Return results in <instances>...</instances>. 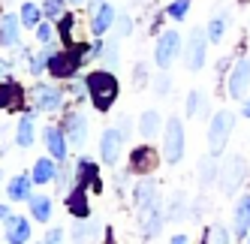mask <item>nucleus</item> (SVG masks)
<instances>
[{"label": "nucleus", "mask_w": 250, "mask_h": 244, "mask_svg": "<svg viewBox=\"0 0 250 244\" xmlns=\"http://www.w3.org/2000/svg\"><path fill=\"white\" fill-rule=\"evenodd\" d=\"M84 84H87V97H91V102H94L97 112H109L112 102L121 94L118 76L112 73V69H94V73H87L84 76Z\"/></svg>", "instance_id": "f257e3e1"}, {"label": "nucleus", "mask_w": 250, "mask_h": 244, "mask_svg": "<svg viewBox=\"0 0 250 244\" xmlns=\"http://www.w3.org/2000/svg\"><path fill=\"white\" fill-rule=\"evenodd\" d=\"M232 130H235V115H232V112L223 109V112H217V115L211 118V124H208V151H211L214 157L226 148Z\"/></svg>", "instance_id": "f03ea898"}, {"label": "nucleus", "mask_w": 250, "mask_h": 244, "mask_svg": "<svg viewBox=\"0 0 250 244\" xmlns=\"http://www.w3.org/2000/svg\"><path fill=\"white\" fill-rule=\"evenodd\" d=\"M163 157L166 163H181L184 157V124L181 118H169L166 127H163Z\"/></svg>", "instance_id": "7ed1b4c3"}, {"label": "nucleus", "mask_w": 250, "mask_h": 244, "mask_svg": "<svg viewBox=\"0 0 250 244\" xmlns=\"http://www.w3.org/2000/svg\"><path fill=\"white\" fill-rule=\"evenodd\" d=\"M205 55H208V33L205 30H190V37L184 42V66L190 73H199L205 66Z\"/></svg>", "instance_id": "20e7f679"}, {"label": "nucleus", "mask_w": 250, "mask_h": 244, "mask_svg": "<svg viewBox=\"0 0 250 244\" xmlns=\"http://www.w3.org/2000/svg\"><path fill=\"white\" fill-rule=\"evenodd\" d=\"M178 48H181V37H178V30H163L160 33V40L154 45V63L160 69H169L175 55H178Z\"/></svg>", "instance_id": "39448f33"}, {"label": "nucleus", "mask_w": 250, "mask_h": 244, "mask_svg": "<svg viewBox=\"0 0 250 244\" xmlns=\"http://www.w3.org/2000/svg\"><path fill=\"white\" fill-rule=\"evenodd\" d=\"M244 172H247V166H244V157L241 154H235V157H229V160H226V166L220 172V190H223L226 196H235V190L244 181Z\"/></svg>", "instance_id": "423d86ee"}, {"label": "nucleus", "mask_w": 250, "mask_h": 244, "mask_svg": "<svg viewBox=\"0 0 250 244\" xmlns=\"http://www.w3.org/2000/svg\"><path fill=\"white\" fill-rule=\"evenodd\" d=\"M139 220H142V235H145V238H157L160 232H163V226H166L169 214L163 211V202L157 199L154 205L142 208V211H139Z\"/></svg>", "instance_id": "0eeeda50"}, {"label": "nucleus", "mask_w": 250, "mask_h": 244, "mask_svg": "<svg viewBox=\"0 0 250 244\" xmlns=\"http://www.w3.org/2000/svg\"><path fill=\"white\" fill-rule=\"evenodd\" d=\"M250 88V58H241L235 66L229 69V79H226V91L232 100H241Z\"/></svg>", "instance_id": "6e6552de"}, {"label": "nucleus", "mask_w": 250, "mask_h": 244, "mask_svg": "<svg viewBox=\"0 0 250 244\" xmlns=\"http://www.w3.org/2000/svg\"><path fill=\"white\" fill-rule=\"evenodd\" d=\"M63 133H66L73 148H84V142H87V115L66 112L63 115Z\"/></svg>", "instance_id": "1a4fd4ad"}, {"label": "nucleus", "mask_w": 250, "mask_h": 244, "mask_svg": "<svg viewBox=\"0 0 250 244\" xmlns=\"http://www.w3.org/2000/svg\"><path fill=\"white\" fill-rule=\"evenodd\" d=\"M232 235L247 238L250 235V193L238 196L235 208H232Z\"/></svg>", "instance_id": "9d476101"}, {"label": "nucleus", "mask_w": 250, "mask_h": 244, "mask_svg": "<svg viewBox=\"0 0 250 244\" xmlns=\"http://www.w3.org/2000/svg\"><path fill=\"white\" fill-rule=\"evenodd\" d=\"M73 184H79V187H87V190H94V193H100L103 190V181H100V166L94 163V160H79V166H76V181Z\"/></svg>", "instance_id": "9b49d317"}, {"label": "nucleus", "mask_w": 250, "mask_h": 244, "mask_svg": "<svg viewBox=\"0 0 250 244\" xmlns=\"http://www.w3.org/2000/svg\"><path fill=\"white\" fill-rule=\"evenodd\" d=\"M100 232H103V223H100V217H82V220L73 226V232H69V238H73L76 244H97Z\"/></svg>", "instance_id": "f8f14e48"}, {"label": "nucleus", "mask_w": 250, "mask_h": 244, "mask_svg": "<svg viewBox=\"0 0 250 244\" xmlns=\"http://www.w3.org/2000/svg\"><path fill=\"white\" fill-rule=\"evenodd\" d=\"M121 142H124V133L109 127L103 133L100 139V157H103V163H118V154H121Z\"/></svg>", "instance_id": "ddd939ff"}, {"label": "nucleus", "mask_w": 250, "mask_h": 244, "mask_svg": "<svg viewBox=\"0 0 250 244\" xmlns=\"http://www.w3.org/2000/svg\"><path fill=\"white\" fill-rule=\"evenodd\" d=\"M157 166V151L148 148V145H142L130 154V172L133 175H148V172Z\"/></svg>", "instance_id": "4468645a"}, {"label": "nucleus", "mask_w": 250, "mask_h": 244, "mask_svg": "<svg viewBox=\"0 0 250 244\" xmlns=\"http://www.w3.org/2000/svg\"><path fill=\"white\" fill-rule=\"evenodd\" d=\"M66 211L73 214V217H91V205H87V187H73L66 193Z\"/></svg>", "instance_id": "2eb2a0df"}, {"label": "nucleus", "mask_w": 250, "mask_h": 244, "mask_svg": "<svg viewBox=\"0 0 250 244\" xmlns=\"http://www.w3.org/2000/svg\"><path fill=\"white\" fill-rule=\"evenodd\" d=\"M33 100H37V109L55 112V109H61L63 91H61V88H55V84H40V88L33 91Z\"/></svg>", "instance_id": "dca6fc26"}, {"label": "nucleus", "mask_w": 250, "mask_h": 244, "mask_svg": "<svg viewBox=\"0 0 250 244\" xmlns=\"http://www.w3.org/2000/svg\"><path fill=\"white\" fill-rule=\"evenodd\" d=\"M6 241L9 244H27L30 241V220L21 214H12L6 220Z\"/></svg>", "instance_id": "f3484780"}, {"label": "nucleus", "mask_w": 250, "mask_h": 244, "mask_svg": "<svg viewBox=\"0 0 250 244\" xmlns=\"http://www.w3.org/2000/svg\"><path fill=\"white\" fill-rule=\"evenodd\" d=\"M21 102H24L21 84H15V81H0V109L15 112V109H21Z\"/></svg>", "instance_id": "a211bd4d"}, {"label": "nucleus", "mask_w": 250, "mask_h": 244, "mask_svg": "<svg viewBox=\"0 0 250 244\" xmlns=\"http://www.w3.org/2000/svg\"><path fill=\"white\" fill-rule=\"evenodd\" d=\"M42 139H45V148L55 160H66V133L61 127H45Z\"/></svg>", "instance_id": "6ab92c4d"}, {"label": "nucleus", "mask_w": 250, "mask_h": 244, "mask_svg": "<svg viewBox=\"0 0 250 244\" xmlns=\"http://www.w3.org/2000/svg\"><path fill=\"white\" fill-rule=\"evenodd\" d=\"M157 199H160V193H157V184L151 178L136 181V187H133V202H136L139 211H142V208H148V205H154Z\"/></svg>", "instance_id": "aec40b11"}, {"label": "nucleus", "mask_w": 250, "mask_h": 244, "mask_svg": "<svg viewBox=\"0 0 250 244\" xmlns=\"http://www.w3.org/2000/svg\"><path fill=\"white\" fill-rule=\"evenodd\" d=\"M58 166L61 163H55V157H40V160L37 163H33V172H30V175H33V184H51V181H55L58 178Z\"/></svg>", "instance_id": "412c9836"}, {"label": "nucleus", "mask_w": 250, "mask_h": 244, "mask_svg": "<svg viewBox=\"0 0 250 244\" xmlns=\"http://www.w3.org/2000/svg\"><path fill=\"white\" fill-rule=\"evenodd\" d=\"M115 19H118L115 6H112V3H103V6L91 15V33H94V37H103V33L115 24Z\"/></svg>", "instance_id": "4be33fe9"}, {"label": "nucleus", "mask_w": 250, "mask_h": 244, "mask_svg": "<svg viewBox=\"0 0 250 244\" xmlns=\"http://www.w3.org/2000/svg\"><path fill=\"white\" fill-rule=\"evenodd\" d=\"M30 184H33V175H15V178H9V184H6V196L12 199V202H30Z\"/></svg>", "instance_id": "5701e85b"}, {"label": "nucleus", "mask_w": 250, "mask_h": 244, "mask_svg": "<svg viewBox=\"0 0 250 244\" xmlns=\"http://www.w3.org/2000/svg\"><path fill=\"white\" fill-rule=\"evenodd\" d=\"M21 33V15H0V45H15Z\"/></svg>", "instance_id": "b1692460"}, {"label": "nucleus", "mask_w": 250, "mask_h": 244, "mask_svg": "<svg viewBox=\"0 0 250 244\" xmlns=\"http://www.w3.org/2000/svg\"><path fill=\"white\" fill-rule=\"evenodd\" d=\"M37 139H33V112H27V115H21V121H19V130H15V145L19 148H30Z\"/></svg>", "instance_id": "393cba45"}, {"label": "nucleus", "mask_w": 250, "mask_h": 244, "mask_svg": "<svg viewBox=\"0 0 250 244\" xmlns=\"http://www.w3.org/2000/svg\"><path fill=\"white\" fill-rule=\"evenodd\" d=\"M160 127H163V121H160V112H145L139 118V133L145 136V139H151V136H157L160 133Z\"/></svg>", "instance_id": "a878e982"}, {"label": "nucleus", "mask_w": 250, "mask_h": 244, "mask_svg": "<svg viewBox=\"0 0 250 244\" xmlns=\"http://www.w3.org/2000/svg\"><path fill=\"white\" fill-rule=\"evenodd\" d=\"M217 175H220V169H217V160H214V154L202 157V160H199V181H202V187H211Z\"/></svg>", "instance_id": "bb28decb"}, {"label": "nucleus", "mask_w": 250, "mask_h": 244, "mask_svg": "<svg viewBox=\"0 0 250 244\" xmlns=\"http://www.w3.org/2000/svg\"><path fill=\"white\" fill-rule=\"evenodd\" d=\"M30 214H33V220H40V223L51 220V199L48 196H30Z\"/></svg>", "instance_id": "cd10ccee"}, {"label": "nucleus", "mask_w": 250, "mask_h": 244, "mask_svg": "<svg viewBox=\"0 0 250 244\" xmlns=\"http://www.w3.org/2000/svg\"><path fill=\"white\" fill-rule=\"evenodd\" d=\"M226 12H217V15H214V19L208 21V27H205V33H208V42H214V45H217L220 40H223V33H226Z\"/></svg>", "instance_id": "c85d7f7f"}, {"label": "nucleus", "mask_w": 250, "mask_h": 244, "mask_svg": "<svg viewBox=\"0 0 250 244\" xmlns=\"http://www.w3.org/2000/svg\"><path fill=\"white\" fill-rule=\"evenodd\" d=\"M187 193H175L172 196V205H169V220H184L187 217Z\"/></svg>", "instance_id": "c756f323"}, {"label": "nucleus", "mask_w": 250, "mask_h": 244, "mask_svg": "<svg viewBox=\"0 0 250 244\" xmlns=\"http://www.w3.org/2000/svg\"><path fill=\"white\" fill-rule=\"evenodd\" d=\"M42 15H45V12H42L37 3H21V24H24V27H37Z\"/></svg>", "instance_id": "7c9ffc66"}, {"label": "nucleus", "mask_w": 250, "mask_h": 244, "mask_svg": "<svg viewBox=\"0 0 250 244\" xmlns=\"http://www.w3.org/2000/svg\"><path fill=\"white\" fill-rule=\"evenodd\" d=\"M118 61H121V48H118V40L105 42V48H103V66H105V69H115V66H118Z\"/></svg>", "instance_id": "2f4dec72"}, {"label": "nucleus", "mask_w": 250, "mask_h": 244, "mask_svg": "<svg viewBox=\"0 0 250 244\" xmlns=\"http://www.w3.org/2000/svg\"><path fill=\"white\" fill-rule=\"evenodd\" d=\"M58 33H61V42L66 48H73V15H61V21H58Z\"/></svg>", "instance_id": "473e14b6"}, {"label": "nucleus", "mask_w": 250, "mask_h": 244, "mask_svg": "<svg viewBox=\"0 0 250 244\" xmlns=\"http://www.w3.org/2000/svg\"><path fill=\"white\" fill-rule=\"evenodd\" d=\"M69 181H76V172L69 169V163H61L58 166V178H55V184H58L61 193H69Z\"/></svg>", "instance_id": "72a5a7b5"}, {"label": "nucleus", "mask_w": 250, "mask_h": 244, "mask_svg": "<svg viewBox=\"0 0 250 244\" xmlns=\"http://www.w3.org/2000/svg\"><path fill=\"white\" fill-rule=\"evenodd\" d=\"M169 19H175V21H181L184 19V15L190 12V0H172V3H169Z\"/></svg>", "instance_id": "f704fd0d"}, {"label": "nucleus", "mask_w": 250, "mask_h": 244, "mask_svg": "<svg viewBox=\"0 0 250 244\" xmlns=\"http://www.w3.org/2000/svg\"><path fill=\"white\" fill-rule=\"evenodd\" d=\"M169 91H172V79L166 76V69H160V76L154 79V94L157 97H166Z\"/></svg>", "instance_id": "c9c22d12"}, {"label": "nucleus", "mask_w": 250, "mask_h": 244, "mask_svg": "<svg viewBox=\"0 0 250 244\" xmlns=\"http://www.w3.org/2000/svg\"><path fill=\"white\" fill-rule=\"evenodd\" d=\"M48 58H51L48 51H40L37 58H30V73H33V76H40L42 69H48Z\"/></svg>", "instance_id": "e433bc0d"}, {"label": "nucleus", "mask_w": 250, "mask_h": 244, "mask_svg": "<svg viewBox=\"0 0 250 244\" xmlns=\"http://www.w3.org/2000/svg\"><path fill=\"white\" fill-rule=\"evenodd\" d=\"M63 6H66V0H45V6H42L45 19H58V15L63 12Z\"/></svg>", "instance_id": "4c0bfd02"}, {"label": "nucleus", "mask_w": 250, "mask_h": 244, "mask_svg": "<svg viewBox=\"0 0 250 244\" xmlns=\"http://www.w3.org/2000/svg\"><path fill=\"white\" fill-rule=\"evenodd\" d=\"M37 40H40L42 45H51V40H55V27H51L48 21H45V24L40 21V24H37Z\"/></svg>", "instance_id": "58836bf2"}, {"label": "nucleus", "mask_w": 250, "mask_h": 244, "mask_svg": "<svg viewBox=\"0 0 250 244\" xmlns=\"http://www.w3.org/2000/svg\"><path fill=\"white\" fill-rule=\"evenodd\" d=\"M208 235H211L208 244H229V229H226V226H214Z\"/></svg>", "instance_id": "ea45409f"}, {"label": "nucleus", "mask_w": 250, "mask_h": 244, "mask_svg": "<svg viewBox=\"0 0 250 244\" xmlns=\"http://www.w3.org/2000/svg\"><path fill=\"white\" fill-rule=\"evenodd\" d=\"M199 100H202V94H199V91H190V97H187V102H184V109H187V115H190V118L199 112Z\"/></svg>", "instance_id": "a19ab883"}, {"label": "nucleus", "mask_w": 250, "mask_h": 244, "mask_svg": "<svg viewBox=\"0 0 250 244\" xmlns=\"http://www.w3.org/2000/svg\"><path fill=\"white\" fill-rule=\"evenodd\" d=\"M61 241H63V229H51L40 244H61Z\"/></svg>", "instance_id": "79ce46f5"}, {"label": "nucleus", "mask_w": 250, "mask_h": 244, "mask_svg": "<svg viewBox=\"0 0 250 244\" xmlns=\"http://www.w3.org/2000/svg\"><path fill=\"white\" fill-rule=\"evenodd\" d=\"M130 30H133L130 19H127V15H121V19H118V33H121V37H130Z\"/></svg>", "instance_id": "37998d69"}, {"label": "nucleus", "mask_w": 250, "mask_h": 244, "mask_svg": "<svg viewBox=\"0 0 250 244\" xmlns=\"http://www.w3.org/2000/svg\"><path fill=\"white\" fill-rule=\"evenodd\" d=\"M145 76H148V73H145V63H136V73H133L136 84H139V81H145Z\"/></svg>", "instance_id": "c03bdc74"}, {"label": "nucleus", "mask_w": 250, "mask_h": 244, "mask_svg": "<svg viewBox=\"0 0 250 244\" xmlns=\"http://www.w3.org/2000/svg\"><path fill=\"white\" fill-rule=\"evenodd\" d=\"M103 3H105V0H91V6H87V12H91V15H94V12H97V9H100Z\"/></svg>", "instance_id": "a18cd8bd"}, {"label": "nucleus", "mask_w": 250, "mask_h": 244, "mask_svg": "<svg viewBox=\"0 0 250 244\" xmlns=\"http://www.w3.org/2000/svg\"><path fill=\"white\" fill-rule=\"evenodd\" d=\"M9 217H12V214H9V208H6V205H0V220H3V223H6Z\"/></svg>", "instance_id": "49530a36"}, {"label": "nucleus", "mask_w": 250, "mask_h": 244, "mask_svg": "<svg viewBox=\"0 0 250 244\" xmlns=\"http://www.w3.org/2000/svg\"><path fill=\"white\" fill-rule=\"evenodd\" d=\"M172 244H190V238H187V235H175Z\"/></svg>", "instance_id": "de8ad7c7"}, {"label": "nucleus", "mask_w": 250, "mask_h": 244, "mask_svg": "<svg viewBox=\"0 0 250 244\" xmlns=\"http://www.w3.org/2000/svg\"><path fill=\"white\" fill-rule=\"evenodd\" d=\"M6 69H9V63H6V61H0V79L6 76Z\"/></svg>", "instance_id": "09e8293b"}, {"label": "nucleus", "mask_w": 250, "mask_h": 244, "mask_svg": "<svg viewBox=\"0 0 250 244\" xmlns=\"http://www.w3.org/2000/svg\"><path fill=\"white\" fill-rule=\"evenodd\" d=\"M244 118H250V100L244 102Z\"/></svg>", "instance_id": "8fccbe9b"}, {"label": "nucleus", "mask_w": 250, "mask_h": 244, "mask_svg": "<svg viewBox=\"0 0 250 244\" xmlns=\"http://www.w3.org/2000/svg\"><path fill=\"white\" fill-rule=\"evenodd\" d=\"M66 3H84V0H66Z\"/></svg>", "instance_id": "3c124183"}, {"label": "nucleus", "mask_w": 250, "mask_h": 244, "mask_svg": "<svg viewBox=\"0 0 250 244\" xmlns=\"http://www.w3.org/2000/svg\"><path fill=\"white\" fill-rule=\"evenodd\" d=\"M247 244H250V235H247Z\"/></svg>", "instance_id": "603ef678"}]
</instances>
